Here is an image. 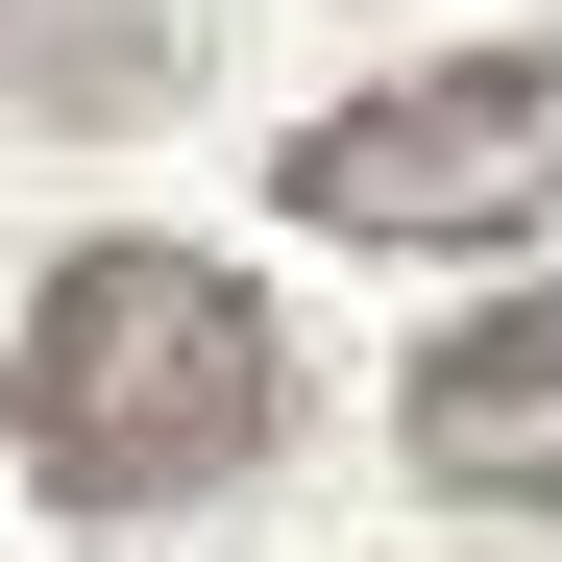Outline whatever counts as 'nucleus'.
I'll list each match as a JSON object with an SVG mask.
<instances>
[{
  "label": "nucleus",
  "instance_id": "obj_1",
  "mask_svg": "<svg viewBox=\"0 0 562 562\" xmlns=\"http://www.w3.org/2000/svg\"><path fill=\"white\" fill-rule=\"evenodd\" d=\"M269 294L245 269H196V245H74L49 294H25V342H0V416H25V464L74 514H171V490H245L269 464Z\"/></svg>",
  "mask_w": 562,
  "mask_h": 562
},
{
  "label": "nucleus",
  "instance_id": "obj_2",
  "mask_svg": "<svg viewBox=\"0 0 562 562\" xmlns=\"http://www.w3.org/2000/svg\"><path fill=\"white\" fill-rule=\"evenodd\" d=\"M294 221L318 245H538L562 221V49H464V74L294 123Z\"/></svg>",
  "mask_w": 562,
  "mask_h": 562
},
{
  "label": "nucleus",
  "instance_id": "obj_3",
  "mask_svg": "<svg viewBox=\"0 0 562 562\" xmlns=\"http://www.w3.org/2000/svg\"><path fill=\"white\" fill-rule=\"evenodd\" d=\"M416 490H464V514H562V294L416 342Z\"/></svg>",
  "mask_w": 562,
  "mask_h": 562
}]
</instances>
